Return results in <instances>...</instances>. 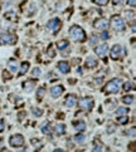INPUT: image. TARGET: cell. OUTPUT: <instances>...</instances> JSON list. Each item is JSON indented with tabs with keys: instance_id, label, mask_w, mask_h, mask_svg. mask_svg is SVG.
I'll return each mask as SVG.
<instances>
[{
	"instance_id": "cell-35",
	"label": "cell",
	"mask_w": 136,
	"mask_h": 152,
	"mask_svg": "<svg viewBox=\"0 0 136 152\" xmlns=\"http://www.w3.org/2000/svg\"><path fill=\"white\" fill-rule=\"evenodd\" d=\"M126 133H127L128 136L131 135V137H135V135H136V132H135V127H132L131 130H128V131L126 132Z\"/></svg>"
},
{
	"instance_id": "cell-16",
	"label": "cell",
	"mask_w": 136,
	"mask_h": 152,
	"mask_svg": "<svg viewBox=\"0 0 136 152\" xmlns=\"http://www.w3.org/2000/svg\"><path fill=\"white\" fill-rule=\"evenodd\" d=\"M73 126L76 128V131L78 132H83L86 130V123L83 121H76V122H73Z\"/></svg>"
},
{
	"instance_id": "cell-39",
	"label": "cell",
	"mask_w": 136,
	"mask_h": 152,
	"mask_svg": "<svg viewBox=\"0 0 136 152\" xmlns=\"http://www.w3.org/2000/svg\"><path fill=\"white\" fill-rule=\"evenodd\" d=\"M128 149H131V152H135V142L132 141L131 145H128Z\"/></svg>"
},
{
	"instance_id": "cell-17",
	"label": "cell",
	"mask_w": 136,
	"mask_h": 152,
	"mask_svg": "<svg viewBox=\"0 0 136 152\" xmlns=\"http://www.w3.org/2000/svg\"><path fill=\"white\" fill-rule=\"evenodd\" d=\"M8 67H9V69L11 72H17L18 70V62L14 58H11V59H9V62H8Z\"/></svg>"
},
{
	"instance_id": "cell-33",
	"label": "cell",
	"mask_w": 136,
	"mask_h": 152,
	"mask_svg": "<svg viewBox=\"0 0 136 152\" xmlns=\"http://www.w3.org/2000/svg\"><path fill=\"white\" fill-rule=\"evenodd\" d=\"M101 38L103 40H107L108 38H110V34H108V32L107 30H103V32H102V34H101Z\"/></svg>"
},
{
	"instance_id": "cell-32",
	"label": "cell",
	"mask_w": 136,
	"mask_h": 152,
	"mask_svg": "<svg viewBox=\"0 0 136 152\" xmlns=\"http://www.w3.org/2000/svg\"><path fill=\"white\" fill-rule=\"evenodd\" d=\"M3 78L4 79H11V73H9L8 70H3Z\"/></svg>"
},
{
	"instance_id": "cell-21",
	"label": "cell",
	"mask_w": 136,
	"mask_h": 152,
	"mask_svg": "<svg viewBox=\"0 0 136 152\" xmlns=\"http://www.w3.org/2000/svg\"><path fill=\"white\" fill-rule=\"evenodd\" d=\"M40 128H42V132H43L44 135H49V133H51V126H49L48 122H44L40 126Z\"/></svg>"
},
{
	"instance_id": "cell-12",
	"label": "cell",
	"mask_w": 136,
	"mask_h": 152,
	"mask_svg": "<svg viewBox=\"0 0 136 152\" xmlns=\"http://www.w3.org/2000/svg\"><path fill=\"white\" fill-rule=\"evenodd\" d=\"M108 25H110V23L106 20V19H97V20L93 23V26L96 29H107Z\"/></svg>"
},
{
	"instance_id": "cell-25",
	"label": "cell",
	"mask_w": 136,
	"mask_h": 152,
	"mask_svg": "<svg viewBox=\"0 0 136 152\" xmlns=\"http://www.w3.org/2000/svg\"><path fill=\"white\" fill-rule=\"evenodd\" d=\"M125 15H126V19L128 20V23H130V20L131 21H134L135 20V11L134 10H130V11H126V13H125Z\"/></svg>"
},
{
	"instance_id": "cell-44",
	"label": "cell",
	"mask_w": 136,
	"mask_h": 152,
	"mask_svg": "<svg viewBox=\"0 0 136 152\" xmlns=\"http://www.w3.org/2000/svg\"><path fill=\"white\" fill-rule=\"evenodd\" d=\"M53 152H64V151H62V150H54Z\"/></svg>"
},
{
	"instance_id": "cell-13",
	"label": "cell",
	"mask_w": 136,
	"mask_h": 152,
	"mask_svg": "<svg viewBox=\"0 0 136 152\" xmlns=\"http://www.w3.org/2000/svg\"><path fill=\"white\" fill-rule=\"evenodd\" d=\"M57 68L60 70V73H63V74H66L69 72V63L66 62V60H62V62H59L58 64H57Z\"/></svg>"
},
{
	"instance_id": "cell-4",
	"label": "cell",
	"mask_w": 136,
	"mask_h": 152,
	"mask_svg": "<svg viewBox=\"0 0 136 152\" xmlns=\"http://www.w3.org/2000/svg\"><path fill=\"white\" fill-rule=\"evenodd\" d=\"M111 26L117 32H122L125 30V21L120 15H113L111 18Z\"/></svg>"
},
{
	"instance_id": "cell-9",
	"label": "cell",
	"mask_w": 136,
	"mask_h": 152,
	"mask_svg": "<svg viewBox=\"0 0 136 152\" xmlns=\"http://www.w3.org/2000/svg\"><path fill=\"white\" fill-rule=\"evenodd\" d=\"M63 93H64V87L60 86V84L54 86V87H52L51 88V96L53 98H58V97L62 96Z\"/></svg>"
},
{
	"instance_id": "cell-20",
	"label": "cell",
	"mask_w": 136,
	"mask_h": 152,
	"mask_svg": "<svg viewBox=\"0 0 136 152\" xmlns=\"http://www.w3.org/2000/svg\"><path fill=\"white\" fill-rule=\"evenodd\" d=\"M57 47H58L59 50H63V49H66L67 47H69V41L68 40H59L58 43H57Z\"/></svg>"
},
{
	"instance_id": "cell-26",
	"label": "cell",
	"mask_w": 136,
	"mask_h": 152,
	"mask_svg": "<svg viewBox=\"0 0 136 152\" xmlns=\"http://www.w3.org/2000/svg\"><path fill=\"white\" fill-rule=\"evenodd\" d=\"M116 113L119 116H125V115H127V113H128V109L125 108V107H119V108H117V111H116Z\"/></svg>"
},
{
	"instance_id": "cell-2",
	"label": "cell",
	"mask_w": 136,
	"mask_h": 152,
	"mask_svg": "<svg viewBox=\"0 0 136 152\" xmlns=\"http://www.w3.org/2000/svg\"><path fill=\"white\" fill-rule=\"evenodd\" d=\"M120 84H121V82H120V79H112V81H110L107 84H106L105 87V92L106 93H117L120 91Z\"/></svg>"
},
{
	"instance_id": "cell-18",
	"label": "cell",
	"mask_w": 136,
	"mask_h": 152,
	"mask_svg": "<svg viewBox=\"0 0 136 152\" xmlns=\"http://www.w3.org/2000/svg\"><path fill=\"white\" fill-rule=\"evenodd\" d=\"M54 131L58 136H62V135H64V132H66V126H64L63 123H59L54 127Z\"/></svg>"
},
{
	"instance_id": "cell-15",
	"label": "cell",
	"mask_w": 136,
	"mask_h": 152,
	"mask_svg": "<svg viewBox=\"0 0 136 152\" xmlns=\"http://www.w3.org/2000/svg\"><path fill=\"white\" fill-rule=\"evenodd\" d=\"M23 88H24L25 92H32L35 88V81H25L23 83Z\"/></svg>"
},
{
	"instance_id": "cell-28",
	"label": "cell",
	"mask_w": 136,
	"mask_h": 152,
	"mask_svg": "<svg viewBox=\"0 0 136 152\" xmlns=\"http://www.w3.org/2000/svg\"><path fill=\"white\" fill-rule=\"evenodd\" d=\"M132 88H134V84H132L131 82H126L124 84V91H125V92H128V91H131Z\"/></svg>"
},
{
	"instance_id": "cell-36",
	"label": "cell",
	"mask_w": 136,
	"mask_h": 152,
	"mask_svg": "<svg viewBox=\"0 0 136 152\" xmlns=\"http://www.w3.org/2000/svg\"><path fill=\"white\" fill-rule=\"evenodd\" d=\"M97 39H98V38H97L96 35H92V37H91V41H90V44H91V45H94V44L97 43Z\"/></svg>"
},
{
	"instance_id": "cell-3",
	"label": "cell",
	"mask_w": 136,
	"mask_h": 152,
	"mask_svg": "<svg viewBox=\"0 0 136 152\" xmlns=\"http://www.w3.org/2000/svg\"><path fill=\"white\" fill-rule=\"evenodd\" d=\"M93 106H94V102H93V98L91 97H85L82 99H79L78 102V107L82 111H91L93 108Z\"/></svg>"
},
{
	"instance_id": "cell-45",
	"label": "cell",
	"mask_w": 136,
	"mask_h": 152,
	"mask_svg": "<svg viewBox=\"0 0 136 152\" xmlns=\"http://www.w3.org/2000/svg\"><path fill=\"white\" fill-rule=\"evenodd\" d=\"M1 142H3V140H1V138H0V145H1Z\"/></svg>"
},
{
	"instance_id": "cell-7",
	"label": "cell",
	"mask_w": 136,
	"mask_h": 152,
	"mask_svg": "<svg viewBox=\"0 0 136 152\" xmlns=\"http://www.w3.org/2000/svg\"><path fill=\"white\" fill-rule=\"evenodd\" d=\"M47 26H48L49 30H52V32L54 33V34H57V33H58V30L60 29V26H62V23H60L59 19L54 18V19H52V20L48 21Z\"/></svg>"
},
{
	"instance_id": "cell-5",
	"label": "cell",
	"mask_w": 136,
	"mask_h": 152,
	"mask_svg": "<svg viewBox=\"0 0 136 152\" xmlns=\"http://www.w3.org/2000/svg\"><path fill=\"white\" fill-rule=\"evenodd\" d=\"M15 43H17V37H15L14 34H9V33L0 34V45H3V44L13 45Z\"/></svg>"
},
{
	"instance_id": "cell-31",
	"label": "cell",
	"mask_w": 136,
	"mask_h": 152,
	"mask_svg": "<svg viewBox=\"0 0 136 152\" xmlns=\"http://www.w3.org/2000/svg\"><path fill=\"white\" fill-rule=\"evenodd\" d=\"M33 115L37 116V117H40L42 115H43V111L39 109V108H33Z\"/></svg>"
},
{
	"instance_id": "cell-42",
	"label": "cell",
	"mask_w": 136,
	"mask_h": 152,
	"mask_svg": "<svg viewBox=\"0 0 136 152\" xmlns=\"http://www.w3.org/2000/svg\"><path fill=\"white\" fill-rule=\"evenodd\" d=\"M24 116H25V113H24V112H22V115H20V116H18V117H19V120H22Z\"/></svg>"
},
{
	"instance_id": "cell-1",
	"label": "cell",
	"mask_w": 136,
	"mask_h": 152,
	"mask_svg": "<svg viewBox=\"0 0 136 152\" xmlns=\"http://www.w3.org/2000/svg\"><path fill=\"white\" fill-rule=\"evenodd\" d=\"M69 35L73 40L76 41H79V43H83V41H86V33L85 30H83L81 26L78 25H72L69 28Z\"/></svg>"
},
{
	"instance_id": "cell-41",
	"label": "cell",
	"mask_w": 136,
	"mask_h": 152,
	"mask_svg": "<svg viewBox=\"0 0 136 152\" xmlns=\"http://www.w3.org/2000/svg\"><path fill=\"white\" fill-rule=\"evenodd\" d=\"M113 130H115V126H113V124L108 126V132H113Z\"/></svg>"
},
{
	"instance_id": "cell-43",
	"label": "cell",
	"mask_w": 136,
	"mask_h": 152,
	"mask_svg": "<svg viewBox=\"0 0 136 152\" xmlns=\"http://www.w3.org/2000/svg\"><path fill=\"white\" fill-rule=\"evenodd\" d=\"M0 152H11V151H9L8 149H1V151H0Z\"/></svg>"
},
{
	"instance_id": "cell-37",
	"label": "cell",
	"mask_w": 136,
	"mask_h": 152,
	"mask_svg": "<svg viewBox=\"0 0 136 152\" xmlns=\"http://www.w3.org/2000/svg\"><path fill=\"white\" fill-rule=\"evenodd\" d=\"M127 5L131 6V8H135V5H136V0H127Z\"/></svg>"
},
{
	"instance_id": "cell-27",
	"label": "cell",
	"mask_w": 136,
	"mask_h": 152,
	"mask_svg": "<svg viewBox=\"0 0 136 152\" xmlns=\"http://www.w3.org/2000/svg\"><path fill=\"white\" fill-rule=\"evenodd\" d=\"M117 122L120 124H126L128 122V117L125 115V116H119V120H117Z\"/></svg>"
},
{
	"instance_id": "cell-8",
	"label": "cell",
	"mask_w": 136,
	"mask_h": 152,
	"mask_svg": "<svg viewBox=\"0 0 136 152\" xmlns=\"http://www.w3.org/2000/svg\"><path fill=\"white\" fill-rule=\"evenodd\" d=\"M121 53H122V47L120 44H115L110 50V57L112 60H117L121 57Z\"/></svg>"
},
{
	"instance_id": "cell-10",
	"label": "cell",
	"mask_w": 136,
	"mask_h": 152,
	"mask_svg": "<svg viewBox=\"0 0 136 152\" xmlns=\"http://www.w3.org/2000/svg\"><path fill=\"white\" fill-rule=\"evenodd\" d=\"M94 52H96V54H97L98 57L103 58V57L107 54V52H108V45H107V44H101V45H98V47L94 49Z\"/></svg>"
},
{
	"instance_id": "cell-34",
	"label": "cell",
	"mask_w": 136,
	"mask_h": 152,
	"mask_svg": "<svg viewBox=\"0 0 136 152\" xmlns=\"http://www.w3.org/2000/svg\"><path fill=\"white\" fill-rule=\"evenodd\" d=\"M39 74H40V69H39V68H34V69L32 70V75H33V77H38Z\"/></svg>"
},
{
	"instance_id": "cell-24",
	"label": "cell",
	"mask_w": 136,
	"mask_h": 152,
	"mask_svg": "<svg viewBox=\"0 0 136 152\" xmlns=\"http://www.w3.org/2000/svg\"><path fill=\"white\" fill-rule=\"evenodd\" d=\"M44 93H45V91H44V87H40L39 89L37 91V99L38 101H42L43 99V97H44Z\"/></svg>"
},
{
	"instance_id": "cell-29",
	"label": "cell",
	"mask_w": 136,
	"mask_h": 152,
	"mask_svg": "<svg viewBox=\"0 0 136 152\" xmlns=\"http://www.w3.org/2000/svg\"><path fill=\"white\" fill-rule=\"evenodd\" d=\"M110 0H93V3L94 4H97V5H100V6H105V5H107Z\"/></svg>"
},
{
	"instance_id": "cell-22",
	"label": "cell",
	"mask_w": 136,
	"mask_h": 152,
	"mask_svg": "<svg viewBox=\"0 0 136 152\" xmlns=\"http://www.w3.org/2000/svg\"><path fill=\"white\" fill-rule=\"evenodd\" d=\"M85 140H86V136L83 135L82 132H79V133H77L74 136V141L77 143H83V142H85Z\"/></svg>"
},
{
	"instance_id": "cell-19",
	"label": "cell",
	"mask_w": 136,
	"mask_h": 152,
	"mask_svg": "<svg viewBox=\"0 0 136 152\" xmlns=\"http://www.w3.org/2000/svg\"><path fill=\"white\" fill-rule=\"evenodd\" d=\"M28 70H29V63L28 62H23L22 63V67H20V72H19V77L24 75Z\"/></svg>"
},
{
	"instance_id": "cell-38",
	"label": "cell",
	"mask_w": 136,
	"mask_h": 152,
	"mask_svg": "<svg viewBox=\"0 0 136 152\" xmlns=\"http://www.w3.org/2000/svg\"><path fill=\"white\" fill-rule=\"evenodd\" d=\"M4 127H5V122H4V120H0V133L4 132Z\"/></svg>"
},
{
	"instance_id": "cell-30",
	"label": "cell",
	"mask_w": 136,
	"mask_h": 152,
	"mask_svg": "<svg viewBox=\"0 0 136 152\" xmlns=\"http://www.w3.org/2000/svg\"><path fill=\"white\" fill-rule=\"evenodd\" d=\"M102 149H103V146H102V143H96L94 145V147H93V150H92V152H102Z\"/></svg>"
},
{
	"instance_id": "cell-40",
	"label": "cell",
	"mask_w": 136,
	"mask_h": 152,
	"mask_svg": "<svg viewBox=\"0 0 136 152\" xmlns=\"http://www.w3.org/2000/svg\"><path fill=\"white\" fill-rule=\"evenodd\" d=\"M122 0H113V5H121Z\"/></svg>"
},
{
	"instance_id": "cell-23",
	"label": "cell",
	"mask_w": 136,
	"mask_h": 152,
	"mask_svg": "<svg viewBox=\"0 0 136 152\" xmlns=\"http://www.w3.org/2000/svg\"><path fill=\"white\" fill-rule=\"evenodd\" d=\"M134 99H135L134 96H125V97H122V102L125 104H132V103H134Z\"/></svg>"
},
{
	"instance_id": "cell-14",
	"label": "cell",
	"mask_w": 136,
	"mask_h": 152,
	"mask_svg": "<svg viewBox=\"0 0 136 152\" xmlns=\"http://www.w3.org/2000/svg\"><path fill=\"white\" fill-rule=\"evenodd\" d=\"M97 64H98V62L94 58H92V57H88V58L86 59V62H85V66H86V68H88V69L96 68Z\"/></svg>"
},
{
	"instance_id": "cell-11",
	"label": "cell",
	"mask_w": 136,
	"mask_h": 152,
	"mask_svg": "<svg viewBox=\"0 0 136 152\" xmlns=\"http://www.w3.org/2000/svg\"><path fill=\"white\" fill-rule=\"evenodd\" d=\"M76 103H77V96H76V94H68V96L66 97V101H64L66 107L72 108Z\"/></svg>"
},
{
	"instance_id": "cell-6",
	"label": "cell",
	"mask_w": 136,
	"mask_h": 152,
	"mask_svg": "<svg viewBox=\"0 0 136 152\" xmlns=\"http://www.w3.org/2000/svg\"><path fill=\"white\" fill-rule=\"evenodd\" d=\"M9 143L11 147H22L24 145V137L22 135H13L9 138Z\"/></svg>"
}]
</instances>
